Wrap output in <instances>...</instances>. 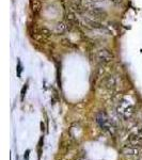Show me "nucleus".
I'll list each match as a JSON object with an SVG mask.
<instances>
[{
	"label": "nucleus",
	"instance_id": "f3484780",
	"mask_svg": "<svg viewBox=\"0 0 142 160\" xmlns=\"http://www.w3.org/2000/svg\"><path fill=\"white\" fill-rule=\"evenodd\" d=\"M105 0H92V2H103Z\"/></svg>",
	"mask_w": 142,
	"mask_h": 160
},
{
	"label": "nucleus",
	"instance_id": "f257e3e1",
	"mask_svg": "<svg viewBox=\"0 0 142 160\" xmlns=\"http://www.w3.org/2000/svg\"><path fill=\"white\" fill-rule=\"evenodd\" d=\"M96 122L102 129L108 131V132H110V133L114 132L115 125L113 124L112 121L110 120V118L106 114V112H104V111H99V112L96 113Z\"/></svg>",
	"mask_w": 142,
	"mask_h": 160
},
{
	"label": "nucleus",
	"instance_id": "7ed1b4c3",
	"mask_svg": "<svg viewBox=\"0 0 142 160\" xmlns=\"http://www.w3.org/2000/svg\"><path fill=\"white\" fill-rule=\"evenodd\" d=\"M113 58H114L113 53L107 48H100L95 52V60H96L97 63L102 64V65H106V64L110 63L113 60Z\"/></svg>",
	"mask_w": 142,
	"mask_h": 160
},
{
	"label": "nucleus",
	"instance_id": "9d476101",
	"mask_svg": "<svg viewBox=\"0 0 142 160\" xmlns=\"http://www.w3.org/2000/svg\"><path fill=\"white\" fill-rule=\"evenodd\" d=\"M122 153L128 157H134L139 155V149H137L136 146L133 145H126L125 148H122Z\"/></svg>",
	"mask_w": 142,
	"mask_h": 160
},
{
	"label": "nucleus",
	"instance_id": "423d86ee",
	"mask_svg": "<svg viewBox=\"0 0 142 160\" xmlns=\"http://www.w3.org/2000/svg\"><path fill=\"white\" fill-rule=\"evenodd\" d=\"M68 9L74 13H78V14H82L84 12L87 11L84 9V4H82V0H68Z\"/></svg>",
	"mask_w": 142,
	"mask_h": 160
},
{
	"label": "nucleus",
	"instance_id": "4468645a",
	"mask_svg": "<svg viewBox=\"0 0 142 160\" xmlns=\"http://www.w3.org/2000/svg\"><path fill=\"white\" fill-rule=\"evenodd\" d=\"M27 89H28V84H25L24 88L22 89V94H20V99H22V102L25 98V94H26V92H27Z\"/></svg>",
	"mask_w": 142,
	"mask_h": 160
},
{
	"label": "nucleus",
	"instance_id": "0eeeda50",
	"mask_svg": "<svg viewBox=\"0 0 142 160\" xmlns=\"http://www.w3.org/2000/svg\"><path fill=\"white\" fill-rule=\"evenodd\" d=\"M103 86L106 88L107 90H110V91H113L119 87V79L117 76H113V75H110V76L106 77L104 79V82H103Z\"/></svg>",
	"mask_w": 142,
	"mask_h": 160
},
{
	"label": "nucleus",
	"instance_id": "39448f33",
	"mask_svg": "<svg viewBox=\"0 0 142 160\" xmlns=\"http://www.w3.org/2000/svg\"><path fill=\"white\" fill-rule=\"evenodd\" d=\"M87 12L93 19H96V20H105L108 17L107 12L104 9H102V8L91 7L89 9H87Z\"/></svg>",
	"mask_w": 142,
	"mask_h": 160
},
{
	"label": "nucleus",
	"instance_id": "a211bd4d",
	"mask_svg": "<svg viewBox=\"0 0 142 160\" xmlns=\"http://www.w3.org/2000/svg\"><path fill=\"white\" fill-rule=\"evenodd\" d=\"M77 160H84V159H77Z\"/></svg>",
	"mask_w": 142,
	"mask_h": 160
},
{
	"label": "nucleus",
	"instance_id": "9b49d317",
	"mask_svg": "<svg viewBox=\"0 0 142 160\" xmlns=\"http://www.w3.org/2000/svg\"><path fill=\"white\" fill-rule=\"evenodd\" d=\"M128 143L129 145L133 146H142V135L141 133H136V135L130 136V138L128 139Z\"/></svg>",
	"mask_w": 142,
	"mask_h": 160
},
{
	"label": "nucleus",
	"instance_id": "f8f14e48",
	"mask_svg": "<svg viewBox=\"0 0 142 160\" xmlns=\"http://www.w3.org/2000/svg\"><path fill=\"white\" fill-rule=\"evenodd\" d=\"M66 30L68 29V25H66V22H58L56 26H55V32L57 34H64V33L66 32Z\"/></svg>",
	"mask_w": 142,
	"mask_h": 160
},
{
	"label": "nucleus",
	"instance_id": "f03ea898",
	"mask_svg": "<svg viewBox=\"0 0 142 160\" xmlns=\"http://www.w3.org/2000/svg\"><path fill=\"white\" fill-rule=\"evenodd\" d=\"M118 113L124 118H130L135 113V107L127 99H122L118 106Z\"/></svg>",
	"mask_w": 142,
	"mask_h": 160
},
{
	"label": "nucleus",
	"instance_id": "1a4fd4ad",
	"mask_svg": "<svg viewBox=\"0 0 142 160\" xmlns=\"http://www.w3.org/2000/svg\"><path fill=\"white\" fill-rule=\"evenodd\" d=\"M29 7L33 14H38L42 11V2L41 0H29Z\"/></svg>",
	"mask_w": 142,
	"mask_h": 160
},
{
	"label": "nucleus",
	"instance_id": "20e7f679",
	"mask_svg": "<svg viewBox=\"0 0 142 160\" xmlns=\"http://www.w3.org/2000/svg\"><path fill=\"white\" fill-rule=\"evenodd\" d=\"M84 22H86V24H87L86 26L88 28H90V29L100 31V32L106 33V34H110V31L108 30L103 24H100L99 20L89 18V17H84Z\"/></svg>",
	"mask_w": 142,
	"mask_h": 160
},
{
	"label": "nucleus",
	"instance_id": "ddd939ff",
	"mask_svg": "<svg viewBox=\"0 0 142 160\" xmlns=\"http://www.w3.org/2000/svg\"><path fill=\"white\" fill-rule=\"evenodd\" d=\"M60 44H61L62 46H64V47H68V48H75V45H74L73 43L71 42V41L68 40V38H61Z\"/></svg>",
	"mask_w": 142,
	"mask_h": 160
},
{
	"label": "nucleus",
	"instance_id": "dca6fc26",
	"mask_svg": "<svg viewBox=\"0 0 142 160\" xmlns=\"http://www.w3.org/2000/svg\"><path fill=\"white\" fill-rule=\"evenodd\" d=\"M29 154H30V151L29 149H27L25 153V160H29Z\"/></svg>",
	"mask_w": 142,
	"mask_h": 160
},
{
	"label": "nucleus",
	"instance_id": "6e6552de",
	"mask_svg": "<svg viewBox=\"0 0 142 160\" xmlns=\"http://www.w3.org/2000/svg\"><path fill=\"white\" fill-rule=\"evenodd\" d=\"M33 34H37V35H38V37L45 38V40H48L49 38H51L53 33H51V31L48 29V28L41 27V28H35Z\"/></svg>",
	"mask_w": 142,
	"mask_h": 160
},
{
	"label": "nucleus",
	"instance_id": "2eb2a0df",
	"mask_svg": "<svg viewBox=\"0 0 142 160\" xmlns=\"http://www.w3.org/2000/svg\"><path fill=\"white\" fill-rule=\"evenodd\" d=\"M110 1H111L113 4H115V6H121L124 0H110Z\"/></svg>",
	"mask_w": 142,
	"mask_h": 160
}]
</instances>
